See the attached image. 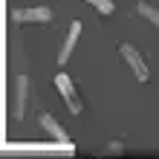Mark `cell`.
<instances>
[{
	"label": "cell",
	"mask_w": 159,
	"mask_h": 159,
	"mask_svg": "<svg viewBox=\"0 0 159 159\" xmlns=\"http://www.w3.org/2000/svg\"><path fill=\"white\" fill-rule=\"evenodd\" d=\"M52 9L49 6H32V9H15L12 23H49Z\"/></svg>",
	"instance_id": "obj_3"
},
{
	"label": "cell",
	"mask_w": 159,
	"mask_h": 159,
	"mask_svg": "<svg viewBox=\"0 0 159 159\" xmlns=\"http://www.w3.org/2000/svg\"><path fill=\"white\" fill-rule=\"evenodd\" d=\"M55 90H58V93H61V98L67 101L70 113H72V116H78V113H81V98H78L75 87H72V78L67 75V72H58V75H55Z\"/></svg>",
	"instance_id": "obj_2"
},
{
	"label": "cell",
	"mask_w": 159,
	"mask_h": 159,
	"mask_svg": "<svg viewBox=\"0 0 159 159\" xmlns=\"http://www.w3.org/2000/svg\"><path fill=\"white\" fill-rule=\"evenodd\" d=\"M41 127L46 130V133H49L52 139H55V142H61V145H72V139H70V133H67V130H64L61 125H58V121H55V116H49V113H41Z\"/></svg>",
	"instance_id": "obj_6"
},
{
	"label": "cell",
	"mask_w": 159,
	"mask_h": 159,
	"mask_svg": "<svg viewBox=\"0 0 159 159\" xmlns=\"http://www.w3.org/2000/svg\"><path fill=\"white\" fill-rule=\"evenodd\" d=\"M78 35H81V20H72L67 38H64V43H61V52H58V64L61 67L70 61V55H72V49H75V43H78Z\"/></svg>",
	"instance_id": "obj_4"
},
{
	"label": "cell",
	"mask_w": 159,
	"mask_h": 159,
	"mask_svg": "<svg viewBox=\"0 0 159 159\" xmlns=\"http://www.w3.org/2000/svg\"><path fill=\"white\" fill-rule=\"evenodd\" d=\"M136 12L142 15L145 20H151V23L156 26V29H159V9H156V6H151V3H148V0H142V3L136 6Z\"/></svg>",
	"instance_id": "obj_7"
},
{
	"label": "cell",
	"mask_w": 159,
	"mask_h": 159,
	"mask_svg": "<svg viewBox=\"0 0 159 159\" xmlns=\"http://www.w3.org/2000/svg\"><path fill=\"white\" fill-rule=\"evenodd\" d=\"M87 3L96 6L101 15H113V12H116V3H113V0H87Z\"/></svg>",
	"instance_id": "obj_8"
},
{
	"label": "cell",
	"mask_w": 159,
	"mask_h": 159,
	"mask_svg": "<svg viewBox=\"0 0 159 159\" xmlns=\"http://www.w3.org/2000/svg\"><path fill=\"white\" fill-rule=\"evenodd\" d=\"M121 151H125V145H121V142H110L107 145V153H121Z\"/></svg>",
	"instance_id": "obj_9"
},
{
	"label": "cell",
	"mask_w": 159,
	"mask_h": 159,
	"mask_svg": "<svg viewBox=\"0 0 159 159\" xmlns=\"http://www.w3.org/2000/svg\"><path fill=\"white\" fill-rule=\"evenodd\" d=\"M119 52H121V58L127 61V67L133 70L136 81H142V84H145L148 78H151V70H148V64L142 61V52H139L133 43H121V46H119Z\"/></svg>",
	"instance_id": "obj_1"
},
{
	"label": "cell",
	"mask_w": 159,
	"mask_h": 159,
	"mask_svg": "<svg viewBox=\"0 0 159 159\" xmlns=\"http://www.w3.org/2000/svg\"><path fill=\"white\" fill-rule=\"evenodd\" d=\"M26 98H29V78L17 75V81H15V119L26 116Z\"/></svg>",
	"instance_id": "obj_5"
}]
</instances>
